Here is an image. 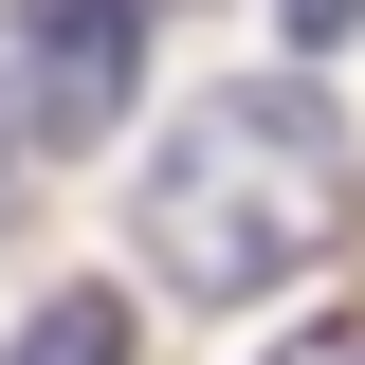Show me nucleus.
I'll list each match as a JSON object with an SVG mask.
<instances>
[{"instance_id": "obj_1", "label": "nucleus", "mask_w": 365, "mask_h": 365, "mask_svg": "<svg viewBox=\"0 0 365 365\" xmlns=\"http://www.w3.org/2000/svg\"><path fill=\"white\" fill-rule=\"evenodd\" d=\"M128 220H146V274L201 292V311L292 292V274L347 237V128H329V91L311 73H220L165 128V165H146Z\"/></svg>"}, {"instance_id": "obj_2", "label": "nucleus", "mask_w": 365, "mask_h": 365, "mask_svg": "<svg viewBox=\"0 0 365 365\" xmlns=\"http://www.w3.org/2000/svg\"><path fill=\"white\" fill-rule=\"evenodd\" d=\"M128 73H146V0H19L0 19V146H37V165L110 146Z\"/></svg>"}, {"instance_id": "obj_3", "label": "nucleus", "mask_w": 365, "mask_h": 365, "mask_svg": "<svg viewBox=\"0 0 365 365\" xmlns=\"http://www.w3.org/2000/svg\"><path fill=\"white\" fill-rule=\"evenodd\" d=\"M0 365H128V292H91V274H73V292H55Z\"/></svg>"}, {"instance_id": "obj_4", "label": "nucleus", "mask_w": 365, "mask_h": 365, "mask_svg": "<svg viewBox=\"0 0 365 365\" xmlns=\"http://www.w3.org/2000/svg\"><path fill=\"white\" fill-rule=\"evenodd\" d=\"M292 19V55H329V37H365V0H274Z\"/></svg>"}]
</instances>
